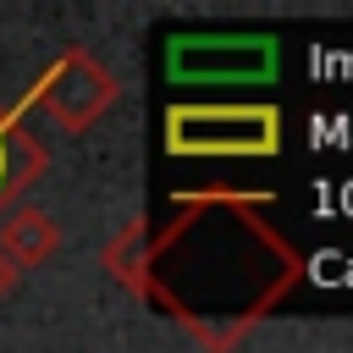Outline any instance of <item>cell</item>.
I'll return each mask as SVG.
<instances>
[{"label":"cell","mask_w":353,"mask_h":353,"mask_svg":"<svg viewBox=\"0 0 353 353\" xmlns=\"http://www.w3.org/2000/svg\"><path fill=\"white\" fill-rule=\"evenodd\" d=\"M17 281H22V270H17V265L0 254V298H11V287H17Z\"/></svg>","instance_id":"5"},{"label":"cell","mask_w":353,"mask_h":353,"mask_svg":"<svg viewBox=\"0 0 353 353\" xmlns=\"http://www.w3.org/2000/svg\"><path fill=\"white\" fill-rule=\"evenodd\" d=\"M116 94H121V83H116V72H110L99 55H88V50H61V55L33 77L28 105H39L61 132H88V127L116 105Z\"/></svg>","instance_id":"2"},{"label":"cell","mask_w":353,"mask_h":353,"mask_svg":"<svg viewBox=\"0 0 353 353\" xmlns=\"http://www.w3.org/2000/svg\"><path fill=\"white\" fill-rule=\"evenodd\" d=\"M165 149L171 154H276L281 149V116L270 105H176L165 116Z\"/></svg>","instance_id":"1"},{"label":"cell","mask_w":353,"mask_h":353,"mask_svg":"<svg viewBox=\"0 0 353 353\" xmlns=\"http://www.w3.org/2000/svg\"><path fill=\"white\" fill-rule=\"evenodd\" d=\"M44 165H50L44 143L22 127V116H17L11 105H0V215L44 176Z\"/></svg>","instance_id":"3"},{"label":"cell","mask_w":353,"mask_h":353,"mask_svg":"<svg viewBox=\"0 0 353 353\" xmlns=\"http://www.w3.org/2000/svg\"><path fill=\"white\" fill-rule=\"evenodd\" d=\"M55 248H61V221H55L50 210L22 204V210H11V215L0 221V254H6L17 270H33V265L55 259Z\"/></svg>","instance_id":"4"}]
</instances>
